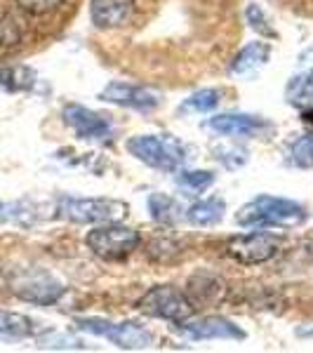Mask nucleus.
<instances>
[{
    "instance_id": "nucleus-1",
    "label": "nucleus",
    "mask_w": 313,
    "mask_h": 353,
    "mask_svg": "<svg viewBox=\"0 0 313 353\" xmlns=\"http://www.w3.org/2000/svg\"><path fill=\"white\" fill-rule=\"evenodd\" d=\"M306 221V210L299 203L285 198L259 196L243 205L236 212V224L241 226H299Z\"/></svg>"
},
{
    "instance_id": "nucleus-2",
    "label": "nucleus",
    "mask_w": 313,
    "mask_h": 353,
    "mask_svg": "<svg viewBox=\"0 0 313 353\" xmlns=\"http://www.w3.org/2000/svg\"><path fill=\"white\" fill-rule=\"evenodd\" d=\"M130 208L113 198H61L57 214L71 224H106L128 217Z\"/></svg>"
},
{
    "instance_id": "nucleus-3",
    "label": "nucleus",
    "mask_w": 313,
    "mask_h": 353,
    "mask_svg": "<svg viewBox=\"0 0 313 353\" xmlns=\"http://www.w3.org/2000/svg\"><path fill=\"white\" fill-rule=\"evenodd\" d=\"M141 243V236L130 226L118 221H106L104 226H97L85 236V245L104 261H121L134 252Z\"/></svg>"
},
{
    "instance_id": "nucleus-4",
    "label": "nucleus",
    "mask_w": 313,
    "mask_h": 353,
    "mask_svg": "<svg viewBox=\"0 0 313 353\" xmlns=\"http://www.w3.org/2000/svg\"><path fill=\"white\" fill-rule=\"evenodd\" d=\"M128 151L137 161L161 172H177L179 165L184 163V149L170 137L137 134L128 141Z\"/></svg>"
},
{
    "instance_id": "nucleus-5",
    "label": "nucleus",
    "mask_w": 313,
    "mask_h": 353,
    "mask_svg": "<svg viewBox=\"0 0 313 353\" xmlns=\"http://www.w3.org/2000/svg\"><path fill=\"white\" fill-rule=\"evenodd\" d=\"M137 306H139V311L146 313V316L177 323V325H181L184 321H189L193 313H196L189 297H186V292H181V290L172 288V285L151 288L144 297L137 301Z\"/></svg>"
},
{
    "instance_id": "nucleus-6",
    "label": "nucleus",
    "mask_w": 313,
    "mask_h": 353,
    "mask_svg": "<svg viewBox=\"0 0 313 353\" xmlns=\"http://www.w3.org/2000/svg\"><path fill=\"white\" fill-rule=\"evenodd\" d=\"M76 327L94 337H104L118 349H146L153 344V332L137 323H111L104 318H76Z\"/></svg>"
},
{
    "instance_id": "nucleus-7",
    "label": "nucleus",
    "mask_w": 313,
    "mask_h": 353,
    "mask_svg": "<svg viewBox=\"0 0 313 353\" xmlns=\"http://www.w3.org/2000/svg\"><path fill=\"white\" fill-rule=\"evenodd\" d=\"M10 290L21 301H28V304H36V306H50L54 301H59L66 288L64 283H59L54 276H50L45 271H26L12 278Z\"/></svg>"
},
{
    "instance_id": "nucleus-8",
    "label": "nucleus",
    "mask_w": 313,
    "mask_h": 353,
    "mask_svg": "<svg viewBox=\"0 0 313 353\" xmlns=\"http://www.w3.org/2000/svg\"><path fill=\"white\" fill-rule=\"evenodd\" d=\"M278 248H281V238L273 233H243V236L229 238L226 254L238 264L257 266L276 257Z\"/></svg>"
},
{
    "instance_id": "nucleus-9",
    "label": "nucleus",
    "mask_w": 313,
    "mask_h": 353,
    "mask_svg": "<svg viewBox=\"0 0 313 353\" xmlns=\"http://www.w3.org/2000/svg\"><path fill=\"white\" fill-rule=\"evenodd\" d=\"M99 99L106 101V104L113 106H123V109H134V111H153L158 104H161V97L146 88H139V85H130V83H121L113 81L106 85L99 92Z\"/></svg>"
},
{
    "instance_id": "nucleus-10",
    "label": "nucleus",
    "mask_w": 313,
    "mask_h": 353,
    "mask_svg": "<svg viewBox=\"0 0 313 353\" xmlns=\"http://www.w3.org/2000/svg\"><path fill=\"white\" fill-rule=\"evenodd\" d=\"M137 12L134 0H90V19L99 31H118L132 24Z\"/></svg>"
},
{
    "instance_id": "nucleus-11",
    "label": "nucleus",
    "mask_w": 313,
    "mask_h": 353,
    "mask_svg": "<svg viewBox=\"0 0 313 353\" xmlns=\"http://www.w3.org/2000/svg\"><path fill=\"white\" fill-rule=\"evenodd\" d=\"M181 330L184 334H189L191 339H201V341H208V339H233V341H243L248 337L245 330H241L236 323H231L229 318L224 316H205V318H198V321H184L181 323Z\"/></svg>"
},
{
    "instance_id": "nucleus-12",
    "label": "nucleus",
    "mask_w": 313,
    "mask_h": 353,
    "mask_svg": "<svg viewBox=\"0 0 313 353\" xmlns=\"http://www.w3.org/2000/svg\"><path fill=\"white\" fill-rule=\"evenodd\" d=\"M226 283L221 281L217 273L201 271L196 276L189 278V285H186V297L193 304V309H210V306H217L226 297Z\"/></svg>"
},
{
    "instance_id": "nucleus-13",
    "label": "nucleus",
    "mask_w": 313,
    "mask_h": 353,
    "mask_svg": "<svg viewBox=\"0 0 313 353\" xmlns=\"http://www.w3.org/2000/svg\"><path fill=\"white\" fill-rule=\"evenodd\" d=\"M64 123L81 139H104V137L111 134V123L104 116L85 109L81 104L64 106Z\"/></svg>"
},
{
    "instance_id": "nucleus-14",
    "label": "nucleus",
    "mask_w": 313,
    "mask_h": 353,
    "mask_svg": "<svg viewBox=\"0 0 313 353\" xmlns=\"http://www.w3.org/2000/svg\"><path fill=\"white\" fill-rule=\"evenodd\" d=\"M208 128L224 137H252L259 134L261 130H269V123L250 113H221V116L210 118Z\"/></svg>"
},
{
    "instance_id": "nucleus-15",
    "label": "nucleus",
    "mask_w": 313,
    "mask_h": 353,
    "mask_svg": "<svg viewBox=\"0 0 313 353\" xmlns=\"http://www.w3.org/2000/svg\"><path fill=\"white\" fill-rule=\"evenodd\" d=\"M271 57V45L269 43H261V41H254L245 45V48L241 50L236 57H233L229 71L231 76H250V73H254L257 68H261L269 61Z\"/></svg>"
},
{
    "instance_id": "nucleus-16",
    "label": "nucleus",
    "mask_w": 313,
    "mask_h": 353,
    "mask_svg": "<svg viewBox=\"0 0 313 353\" xmlns=\"http://www.w3.org/2000/svg\"><path fill=\"white\" fill-rule=\"evenodd\" d=\"M36 334V323L24 313L0 309V341H21Z\"/></svg>"
},
{
    "instance_id": "nucleus-17",
    "label": "nucleus",
    "mask_w": 313,
    "mask_h": 353,
    "mask_svg": "<svg viewBox=\"0 0 313 353\" xmlns=\"http://www.w3.org/2000/svg\"><path fill=\"white\" fill-rule=\"evenodd\" d=\"M226 212V203L219 201V198H208V201H198L193 203L186 212V219L191 221L193 226H214L224 219Z\"/></svg>"
},
{
    "instance_id": "nucleus-18",
    "label": "nucleus",
    "mask_w": 313,
    "mask_h": 353,
    "mask_svg": "<svg viewBox=\"0 0 313 353\" xmlns=\"http://www.w3.org/2000/svg\"><path fill=\"white\" fill-rule=\"evenodd\" d=\"M149 212L153 221L163 226H174L181 219V205L174 198L165 196V193H151L149 196Z\"/></svg>"
},
{
    "instance_id": "nucleus-19",
    "label": "nucleus",
    "mask_w": 313,
    "mask_h": 353,
    "mask_svg": "<svg viewBox=\"0 0 313 353\" xmlns=\"http://www.w3.org/2000/svg\"><path fill=\"white\" fill-rule=\"evenodd\" d=\"M36 83L28 66H0V92H26Z\"/></svg>"
},
{
    "instance_id": "nucleus-20",
    "label": "nucleus",
    "mask_w": 313,
    "mask_h": 353,
    "mask_svg": "<svg viewBox=\"0 0 313 353\" xmlns=\"http://www.w3.org/2000/svg\"><path fill=\"white\" fill-rule=\"evenodd\" d=\"M285 99L294 106L313 104V68H306L304 73L294 76L285 88Z\"/></svg>"
},
{
    "instance_id": "nucleus-21",
    "label": "nucleus",
    "mask_w": 313,
    "mask_h": 353,
    "mask_svg": "<svg viewBox=\"0 0 313 353\" xmlns=\"http://www.w3.org/2000/svg\"><path fill=\"white\" fill-rule=\"evenodd\" d=\"M24 41V24L10 10H0V48H14Z\"/></svg>"
},
{
    "instance_id": "nucleus-22",
    "label": "nucleus",
    "mask_w": 313,
    "mask_h": 353,
    "mask_svg": "<svg viewBox=\"0 0 313 353\" xmlns=\"http://www.w3.org/2000/svg\"><path fill=\"white\" fill-rule=\"evenodd\" d=\"M219 101H221L219 90L205 88V90H201V92L191 94L189 99H184V104H181L179 111H184V113H208V111L217 109Z\"/></svg>"
},
{
    "instance_id": "nucleus-23",
    "label": "nucleus",
    "mask_w": 313,
    "mask_h": 353,
    "mask_svg": "<svg viewBox=\"0 0 313 353\" xmlns=\"http://www.w3.org/2000/svg\"><path fill=\"white\" fill-rule=\"evenodd\" d=\"M290 163L297 165L301 170L313 168V132L299 137L290 149Z\"/></svg>"
},
{
    "instance_id": "nucleus-24",
    "label": "nucleus",
    "mask_w": 313,
    "mask_h": 353,
    "mask_svg": "<svg viewBox=\"0 0 313 353\" xmlns=\"http://www.w3.org/2000/svg\"><path fill=\"white\" fill-rule=\"evenodd\" d=\"M177 184L181 189L193 191V193H203L205 189L214 184V174L208 170H191V172H179L177 174Z\"/></svg>"
},
{
    "instance_id": "nucleus-25",
    "label": "nucleus",
    "mask_w": 313,
    "mask_h": 353,
    "mask_svg": "<svg viewBox=\"0 0 313 353\" xmlns=\"http://www.w3.org/2000/svg\"><path fill=\"white\" fill-rule=\"evenodd\" d=\"M21 12L31 14V17H45L50 12H57L66 0H12Z\"/></svg>"
},
{
    "instance_id": "nucleus-26",
    "label": "nucleus",
    "mask_w": 313,
    "mask_h": 353,
    "mask_svg": "<svg viewBox=\"0 0 313 353\" xmlns=\"http://www.w3.org/2000/svg\"><path fill=\"white\" fill-rule=\"evenodd\" d=\"M245 17H248L250 26H252L257 33H261V36H269V38H276V31H273V28L269 26V19H266L264 10H261L259 5H254V3L248 5Z\"/></svg>"
},
{
    "instance_id": "nucleus-27",
    "label": "nucleus",
    "mask_w": 313,
    "mask_h": 353,
    "mask_svg": "<svg viewBox=\"0 0 313 353\" xmlns=\"http://www.w3.org/2000/svg\"><path fill=\"white\" fill-rule=\"evenodd\" d=\"M299 61L304 66H309V68H313V45L309 50H304V52H301V57H299Z\"/></svg>"
},
{
    "instance_id": "nucleus-28",
    "label": "nucleus",
    "mask_w": 313,
    "mask_h": 353,
    "mask_svg": "<svg viewBox=\"0 0 313 353\" xmlns=\"http://www.w3.org/2000/svg\"><path fill=\"white\" fill-rule=\"evenodd\" d=\"M12 219V212H10V208H5L3 203H0V221H8Z\"/></svg>"
}]
</instances>
